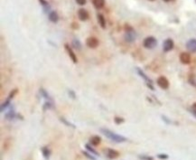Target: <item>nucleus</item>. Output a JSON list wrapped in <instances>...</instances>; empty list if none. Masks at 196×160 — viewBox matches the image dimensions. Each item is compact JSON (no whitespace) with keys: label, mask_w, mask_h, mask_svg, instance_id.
<instances>
[{"label":"nucleus","mask_w":196,"mask_h":160,"mask_svg":"<svg viewBox=\"0 0 196 160\" xmlns=\"http://www.w3.org/2000/svg\"><path fill=\"white\" fill-rule=\"evenodd\" d=\"M100 132L104 136H106L108 138H109L111 141H114L116 143H122V142H126L127 140V138L126 137H124L122 135L114 133L113 131H111L108 129H105V128L100 129Z\"/></svg>","instance_id":"f257e3e1"},{"label":"nucleus","mask_w":196,"mask_h":160,"mask_svg":"<svg viewBox=\"0 0 196 160\" xmlns=\"http://www.w3.org/2000/svg\"><path fill=\"white\" fill-rule=\"evenodd\" d=\"M157 45V40L154 36H147L143 41V46L147 49H154Z\"/></svg>","instance_id":"f03ea898"},{"label":"nucleus","mask_w":196,"mask_h":160,"mask_svg":"<svg viewBox=\"0 0 196 160\" xmlns=\"http://www.w3.org/2000/svg\"><path fill=\"white\" fill-rule=\"evenodd\" d=\"M99 44V41L98 40V38H96L95 36H90L86 39V45L89 48L91 49H95L97 48Z\"/></svg>","instance_id":"7ed1b4c3"},{"label":"nucleus","mask_w":196,"mask_h":160,"mask_svg":"<svg viewBox=\"0 0 196 160\" xmlns=\"http://www.w3.org/2000/svg\"><path fill=\"white\" fill-rule=\"evenodd\" d=\"M104 152H105V156L109 159H116L119 157V152L113 148H106L104 149Z\"/></svg>","instance_id":"20e7f679"},{"label":"nucleus","mask_w":196,"mask_h":160,"mask_svg":"<svg viewBox=\"0 0 196 160\" xmlns=\"http://www.w3.org/2000/svg\"><path fill=\"white\" fill-rule=\"evenodd\" d=\"M156 83L163 90H167L169 88V80L165 76H160L156 80Z\"/></svg>","instance_id":"39448f33"},{"label":"nucleus","mask_w":196,"mask_h":160,"mask_svg":"<svg viewBox=\"0 0 196 160\" xmlns=\"http://www.w3.org/2000/svg\"><path fill=\"white\" fill-rule=\"evenodd\" d=\"M173 46H174V43H173V41L172 39H170V38L165 40L164 43H163V50H164L165 53L170 52L171 50H173Z\"/></svg>","instance_id":"423d86ee"},{"label":"nucleus","mask_w":196,"mask_h":160,"mask_svg":"<svg viewBox=\"0 0 196 160\" xmlns=\"http://www.w3.org/2000/svg\"><path fill=\"white\" fill-rule=\"evenodd\" d=\"M64 48H65L66 52H67V53H68V55L70 56V59H72V61L74 63H77V62H78V60H77V56H76L75 53L73 51V49H72V47L70 46V44H65Z\"/></svg>","instance_id":"0eeeda50"},{"label":"nucleus","mask_w":196,"mask_h":160,"mask_svg":"<svg viewBox=\"0 0 196 160\" xmlns=\"http://www.w3.org/2000/svg\"><path fill=\"white\" fill-rule=\"evenodd\" d=\"M179 59H180V62H181L183 64H189V63L191 62V60H192L190 53H185V52H184V53H182L180 54Z\"/></svg>","instance_id":"6e6552de"},{"label":"nucleus","mask_w":196,"mask_h":160,"mask_svg":"<svg viewBox=\"0 0 196 160\" xmlns=\"http://www.w3.org/2000/svg\"><path fill=\"white\" fill-rule=\"evenodd\" d=\"M78 17L80 21H86L89 19V13L84 8H80L78 10Z\"/></svg>","instance_id":"1a4fd4ad"},{"label":"nucleus","mask_w":196,"mask_h":160,"mask_svg":"<svg viewBox=\"0 0 196 160\" xmlns=\"http://www.w3.org/2000/svg\"><path fill=\"white\" fill-rule=\"evenodd\" d=\"M186 48L191 53H196V39H190L186 43Z\"/></svg>","instance_id":"9d476101"},{"label":"nucleus","mask_w":196,"mask_h":160,"mask_svg":"<svg viewBox=\"0 0 196 160\" xmlns=\"http://www.w3.org/2000/svg\"><path fill=\"white\" fill-rule=\"evenodd\" d=\"M136 33L135 31H131V32H126L125 34V40L127 43H133L136 40Z\"/></svg>","instance_id":"9b49d317"},{"label":"nucleus","mask_w":196,"mask_h":160,"mask_svg":"<svg viewBox=\"0 0 196 160\" xmlns=\"http://www.w3.org/2000/svg\"><path fill=\"white\" fill-rule=\"evenodd\" d=\"M48 18H49V20L51 22H52L54 24H56L59 21V19H60L59 15L55 11H51L50 12L49 14H48Z\"/></svg>","instance_id":"f8f14e48"},{"label":"nucleus","mask_w":196,"mask_h":160,"mask_svg":"<svg viewBox=\"0 0 196 160\" xmlns=\"http://www.w3.org/2000/svg\"><path fill=\"white\" fill-rule=\"evenodd\" d=\"M89 142H90V144H91V146L97 147V146H98V145L100 144V142H101V137H98V136H92V137L90 138Z\"/></svg>","instance_id":"ddd939ff"},{"label":"nucleus","mask_w":196,"mask_h":160,"mask_svg":"<svg viewBox=\"0 0 196 160\" xmlns=\"http://www.w3.org/2000/svg\"><path fill=\"white\" fill-rule=\"evenodd\" d=\"M97 20H98L99 27H101L102 29H106V26H107L106 19H105V17H104V16L102 14H98L97 15Z\"/></svg>","instance_id":"4468645a"},{"label":"nucleus","mask_w":196,"mask_h":160,"mask_svg":"<svg viewBox=\"0 0 196 160\" xmlns=\"http://www.w3.org/2000/svg\"><path fill=\"white\" fill-rule=\"evenodd\" d=\"M137 72L138 75H139V76H141V77L144 79V80L146 81V84H147V83H151V84H153V81L149 79V77L146 75V73H144V72H143L141 69H139V68H137Z\"/></svg>","instance_id":"2eb2a0df"},{"label":"nucleus","mask_w":196,"mask_h":160,"mask_svg":"<svg viewBox=\"0 0 196 160\" xmlns=\"http://www.w3.org/2000/svg\"><path fill=\"white\" fill-rule=\"evenodd\" d=\"M41 152H42L43 157H44L45 159H49L50 156H51V150H50L48 147H46V146L43 147V148H41Z\"/></svg>","instance_id":"dca6fc26"},{"label":"nucleus","mask_w":196,"mask_h":160,"mask_svg":"<svg viewBox=\"0 0 196 160\" xmlns=\"http://www.w3.org/2000/svg\"><path fill=\"white\" fill-rule=\"evenodd\" d=\"M92 4L96 9H101L105 5V0H92Z\"/></svg>","instance_id":"f3484780"},{"label":"nucleus","mask_w":196,"mask_h":160,"mask_svg":"<svg viewBox=\"0 0 196 160\" xmlns=\"http://www.w3.org/2000/svg\"><path fill=\"white\" fill-rule=\"evenodd\" d=\"M85 148H86L87 151H89V152L91 153L92 155H95V156H98V157H99V154L92 148V146H91L90 144H86V145H85Z\"/></svg>","instance_id":"a211bd4d"},{"label":"nucleus","mask_w":196,"mask_h":160,"mask_svg":"<svg viewBox=\"0 0 196 160\" xmlns=\"http://www.w3.org/2000/svg\"><path fill=\"white\" fill-rule=\"evenodd\" d=\"M39 3L43 5L45 12H48L50 10V5L47 0H39Z\"/></svg>","instance_id":"6ab92c4d"},{"label":"nucleus","mask_w":196,"mask_h":160,"mask_svg":"<svg viewBox=\"0 0 196 160\" xmlns=\"http://www.w3.org/2000/svg\"><path fill=\"white\" fill-rule=\"evenodd\" d=\"M40 92H41V94L43 95V97H44V98H45L46 100H48V101H52V99L50 97V95L47 93V92H46V91H45V90H44L43 88H41V89H40Z\"/></svg>","instance_id":"aec40b11"},{"label":"nucleus","mask_w":196,"mask_h":160,"mask_svg":"<svg viewBox=\"0 0 196 160\" xmlns=\"http://www.w3.org/2000/svg\"><path fill=\"white\" fill-rule=\"evenodd\" d=\"M73 46L76 50H79V51L81 49V44H80V42L78 39H73Z\"/></svg>","instance_id":"412c9836"},{"label":"nucleus","mask_w":196,"mask_h":160,"mask_svg":"<svg viewBox=\"0 0 196 160\" xmlns=\"http://www.w3.org/2000/svg\"><path fill=\"white\" fill-rule=\"evenodd\" d=\"M16 116V113H15V110L14 109H10L8 113H6L5 115V119H9V120H12Z\"/></svg>","instance_id":"4be33fe9"},{"label":"nucleus","mask_w":196,"mask_h":160,"mask_svg":"<svg viewBox=\"0 0 196 160\" xmlns=\"http://www.w3.org/2000/svg\"><path fill=\"white\" fill-rule=\"evenodd\" d=\"M114 122L117 124V125H120V124H122L125 122V119H123L122 117H119V116H116L115 118H114Z\"/></svg>","instance_id":"5701e85b"},{"label":"nucleus","mask_w":196,"mask_h":160,"mask_svg":"<svg viewBox=\"0 0 196 160\" xmlns=\"http://www.w3.org/2000/svg\"><path fill=\"white\" fill-rule=\"evenodd\" d=\"M82 154L87 158H89V159L91 160H96V158L91 154V153H90L89 151H82Z\"/></svg>","instance_id":"b1692460"},{"label":"nucleus","mask_w":196,"mask_h":160,"mask_svg":"<svg viewBox=\"0 0 196 160\" xmlns=\"http://www.w3.org/2000/svg\"><path fill=\"white\" fill-rule=\"evenodd\" d=\"M60 120H61V121H62V123H64V124H65L66 126H68V127H72V128H73V129L75 128V126H74L73 123L69 122V121H68V120H67L66 119H64V118H62V117H61V118H60Z\"/></svg>","instance_id":"393cba45"},{"label":"nucleus","mask_w":196,"mask_h":160,"mask_svg":"<svg viewBox=\"0 0 196 160\" xmlns=\"http://www.w3.org/2000/svg\"><path fill=\"white\" fill-rule=\"evenodd\" d=\"M17 92H18V89H14L13 91H10V93H9V96H8V99L9 100H12L16 94H17Z\"/></svg>","instance_id":"a878e982"},{"label":"nucleus","mask_w":196,"mask_h":160,"mask_svg":"<svg viewBox=\"0 0 196 160\" xmlns=\"http://www.w3.org/2000/svg\"><path fill=\"white\" fill-rule=\"evenodd\" d=\"M10 101H11V100H9V99L7 98V99L5 100V101H4V103L1 105V111H4V109L7 108V106L10 104Z\"/></svg>","instance_id":"bb28decb"},{"label":"nucleus","mask_w":196,"mask_h":160,"mask_svg":"<svg viewBox=\"0 0 196 160\" xmlns=\"http://www.w3.org/2000/svg\"><path fill=\"white\" fill-rule=\"evenodd\" d=\"M138 158L140 160H154L153 157H150V156H147V155H139Z\"/></svg>","instance_id":"cd10ccee"},{"label":"nucleus","mask_w":196,"mask_h":160,"mask_svg":"<svg viewBox=\"0 0 196 160\" xmlns=\"http://www.w3.org/2000/svg\"><path fill=\"white\" fill-rule=\"evenodd\" d=\"M189 82L193 85L196 87V75H191L190 78H189Z\"/></svg>","instance_id":"c85d7f7f"},{"label":"nucleus","mask_w":196,"mask_h":160,"mask_svg":"<svg viewBox=\"0 0 196 160\" xmlns=\"http://www.w3.org/2000/svg\"><path fill=\"white\" fill-rule=\"evenodd\" d=\"M52 101H46L45 103V105H44V110H46V109H48V108H52Z\"/></svg>","instance_id":"c756f323"},{"label":"nucleus","mask_w":196,"mask_h":160,"mask_svg":"<svg viewBox=\"0 0 196 160\" xmlns=\"http://www.w3.org/2000/svg\"><path fill=\"white\" fill-rule=\"evenodd\" d=\"M157 158L161 160H166L169 158V156L166 155V154H158V155H157Z\"/></svg>","instance_id":"7c9ffc66"},{"label":"nucleus","mask_w":196,"mask_h":160,"mask_svg":"<svg viewBox=\"0 0 196 160\" xmlns=\"http://www.w3.org/2000/svg\"><path fill=\"white\" fill-rule=\"evenodd\" d=\"M124 28H125V31H126V32H131V31H134L133 27H130V26H129V25H127V24H126V25H125Z\"/></svg>","instance_id":"2f4dec72"},{"label":"nucleus","mask_w":196,"mask_h":160,"mask_svg":"<svg viewBox=\"0 0 196 160\" xmlns=\"http://www.w3.org/2000/svg\"><path fill=\"white\" fill-rule=\"evenodd\" d=\"M76 1V3L78 4V5H84L85 4H86V0H75Z\"/></svg>","instance_id":"473e14b6"},{"label":"nucleus","mask_w":196,"mask_h":160,"mask_svg":"<svg viewBox=\"0 0 196 160\" xmlns=\"http://www.w3.org/2000/svg\"><path fill=\"white\" fill-rule=\"evenodd\" d=\"M69 94H71L70 96H71V97H73V99H75V98H76V96H75V93H74V91H69Z\"/></svg>","instance_id":"72a5a7b5"},{"label":"nucleus","mask_w":196,"mask_h":160,"mask_svg":"<svg viewBox=\"0 0 196 160\" xmlns=\"http://www.w3.org/2000/svg\"><path fill=\"white\" fill-rule=\"evenodd\" d=\"M192 111H194V112H196V102L195 103H194L193 104V106H192Z\"/></svg>","instance_id":"f704fd0d"},{"label":"nucleus","mask_w":196,"mask_h":160,"mask_svg":"<svg viewBox=\"0 0 196 160\" xmlns=\"http://www.w3.org/2000/svg\"><path fill=\"white\" fill-rule=\"evenodd\" d=\"M192 112H193V114L194 115V117H195V118H196V112H194V111H192Z\"/></svg>","instance_id":"c9c22d12"},{"label":"nucleus","mask_w":196,"mask_h":160,"mask_svg":"<svg viewBox=\"0 0 196 160\" xmlns=\"http://www.w3.org/2000/svg\"><path fill=\"white\" fill-rule=\"evenodd\" d=\"M164 1H165V2H170L171 0H164Z\"/></svg>","instance_id":"e433bc0d"},{"label":"nucleus","mask_w":196,"mask_h":160,"mask_svg":"<svg viewBox=\"0 0 196 160\" xmlns=\"http://www.w3.org/2000/svg\"><path fill=\"white\" fill-rule=\"evenodd\" d=\"M149 1H155V0H149Z\"/></svg>","instance_id":"4c0bfd02"}]
</instances>
